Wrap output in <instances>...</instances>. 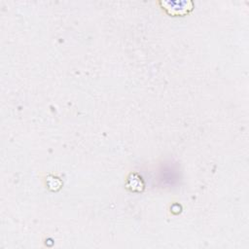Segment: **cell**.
<instances>
[{"instance_id":"cell-1","label":"cell","mask_w":249,"mask_h":249,"mask_svg":"<svg viewBox=\"0 0 249 249\" xmlns=\"http://www.w3.org/2000/svg\"><path fill=\"white\" fill-rule=\"evenodd\" d=\"M161 4L163 9L172 16H183L193 9L191 1H164Z\"/></svg>"}]
</instances>
